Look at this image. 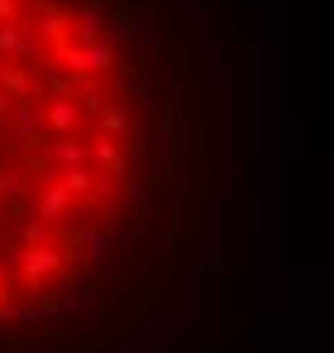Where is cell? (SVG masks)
Wrapping results in <instances>:
<instances>
[{
    "instance_id": "1",
    "label": "cell",
    "mask_w": 334,
    "mask_h": 353,
    "mask_svg": "<svg viewBox=\"0 0 334 353\" xmlns=\"http://www.w3.org/2000/svg\"><path fill=\"white\" fill-rule=\"evenodd\" d=\"M163 110L106 0H0V325L96 292L139 253Z\"/></svg>"
}]
</instances>
